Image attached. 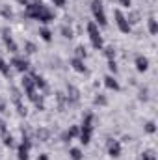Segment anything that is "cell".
I'll list each match as a JSON object with an SVG mask.
<instances>
[{"mask_svg":"<svg viewBox=\"0 0 158 160\" xmlns=\"http://www.w3.org/2000/svg\"><path fill=\"white\" fill-rule=\"evenodd\" d=\"M26 17L30 19H36V21H41V22H50L54 19V13L41 2V0H32L26 4Z\"/></svg>","mask_w":158,"mask_h":160,"instance_id":"6da1fadb","label":"cell"},{"mask_svg":"<svg viewBox=\"0 0 158 160\" xmlns=\"http://www.w3.org/2000/svg\"><path fill=\"white\" fill-rule=\"evenodd\" d=\"M87 34H89V39H91V45L93 48H102L104 41H102V36L99 32V24L95 21H89L87 22Z\"/></svg>","mask_w":158,"mask_h":160,"instance_id":"7a4b0ae2","label":"cell"},{"mask_svg":"<svg viewBox=\"0 0 158 160\" xmlns=\"http://www.w3.org/2000/svg\"><path fill=\"white\" fill-rule=\"evenodd\" d=\"M91 11H93V17H95V21H97V24H101V26H106V24H108L102 0H91Z\"/></svg>","mask_w":158,"mask_h":160,"instance_id":"3957f363","label":"cell"},{"mask_svg":"<svg viewBox=\"0 0 158 160\" xmlns=\"http://www.w3.org/2000/svg\"><path fill=\"white\" fill-rule=\"evenodd\" d=\"M30 147H32V142H30V138H28V134L22 130V142H21V145H19V160H28V153H30Z\"/></svg>","mask_w":158,"mask_h":160,"instance_id":"277c9868","label":"cell"},{"mask_svg":"<svg viewBox=\"0 0 158 160\" xmlns=\"http://www.w3.org/2000/svg\"><path fill=\"white\" fill-rule=\"evenodd\" d=\"M116 21H117V28L123 32V34H128V32H130V24H128L126 17H125L119 9H116Z\"/></svg>","mask_w":158,"mask_h":160,"instance_id":"5b68a950","label":"cell"},{"mask_svg":"<svg viewBox=\"0 0 158 160\" xmlns=\"http://www.w3.org/2000/svg\"><path fill=\"white\" fill-rule=\"evenodd\" d=\"M11 65L19 71V73H26L28 69H30V63H28V60L26 58H19V56H15L13 60H11Z\"/></svg>","mask_w":158,"mask_h":160,"instance_id":"8992f818","label":"cell"},{"mask_svg":"<svg viewBox=\"0 0 158 160\" xmlns=\"http://www.w3.org/2000/svg\"><path fill=\"white\" fill-rule=\"evenodd\" d=\"M80 101V91L75 86H67V102L69 104H77Z\"/></svg>","mask_w":158,"mask_h":160,"instance_id":"52a82bcc","label":"cell"},{"mask_svg":"<svg viewBox=\"0 0 158 160\" xmlns=\"http://www.w3.org/2000/svg\"><path fill=\"white\" fill-rule=\"evenodd\" d=\"M21 84H22V89L26 91V95L36 93V84H34V78L32 77H24V78L21 80Z\"/></svg>","mask_w":158,"mask_h":160,"instance_id":"ba28073f","label":"cell"},{"mask_svg":"<svg viewBox=\"0 0 158 160\" xmlns=\"http://www.w3.org/2000/svg\"><path fill=\"white\" fill-rule=\"evenodd\" d=\"M91 134H93V127H82L80 128V142L84 143V145H87L89 142H91Z\"/></svg>","mask_w":158,"mask_h":160,"instance_id":"9c48e42d","label":"cell"},{"mask_svg":"<svg viewBox=\"0 0 158 160\" xmlns=\"http://www.w3.org/2000/svg\"><path fill=\"white\" fill-rule=\"evenodd\" d=\"M108 155H110L112 158H117L119 155H121V145H119V142L108 140Z\"/></svg>","mask_w":158,"mask_h":160,"instance_id":"30bf717a","label":"cell"},{"mask_svg":"<svg viewBox=\"0 0 158 160\" xmlns=\"http://www.w3.org/2000/svg\"><path fill=\"white\" fill-rule=\"evenodd\" d=\"M2 34H4V36H2V39H4V43H6V47L9 48V52H13V54H15V52L19 50V48H17V43H15L13 38L7 34V30H2Z\"/></svg>","mask_w":158,"mask_h":160,"instance_id":"8fae6325","label":"cell"},{"mask_svg":"<svg viewBox=\"0 0 158 160\" xmlns=\"http://www.w3.org/2000/svg\"><path fill=\"white\" fill-rule=\"evenodd\" d=\"M78 134H80L78 127H71L69 130H65V132L62 134V140H63V142H71V140H73V138H77Z\"/></svg>","mask_w":158,"mask_h":160,"instance_id":"7c38bea8","label":"cell"},{"mask_svg":"<svg viewBox=\"0 0 158 160\" xmlns=\"http://www.w3.org/2000/svg\"><path fill=\"white\" fill-rule=\"evenodd\" d=\"M136 69H138L140 73L147 71V69H149V60H147L145 56H138V58H136Z\"/></svg>","mask_w":158,"mask_h":160,"instance_id":"4fadbf2b","label":"cell"},{"mask_svg":"<svg viewBox=\"0 0 158 160\" xmlns=\"http://www.w3.org/2000/svg\"><path fill=\"white\" fill-rule=\"evenodd\" d=\"M71 65H73V69H75L77 73H86V71H87L86 65H84V60H80V58H73V60H71Z\"/></svg>","mask_w":158,"mask_h":160,"instance_id":"5bb4252c","label":"cell"},{"mask_svg":"<svg viewBox=\"0 0 158 160\" xmlns=\"http://www.w3.org/2000/svg\"><path fill=\"white\" fill-rule=\"evenodd\" d=\"M104 86H106L108 89H114V91L119 89V82L114 78V77H104Z\"/></svg>","mask_w":158,"mask_h":160,"instance_id":"9a60e30c","label":"cell"},{"mask_svg":"<svg viewBox=\"0 0 158 160\" xmlns=\"http://www.w3.org/2000/svg\"><path fill=\"white\" fill-rule=\"evenodd\" d=\"M36 136H37V140H41V142H48L50 130H48V128H37V130H36Z\"/></svg>","mask_w":158,"mask_h":160,"instance_id":"2e32d148","label":"cell"},{"mask_svg":"<svg viewBox=\"0 0 158 160\" xmlns=\"http://www.w3.org/2000/svg\"><path fill=\"white\" fill-rule=\"evenodd\" d=\"M32 78H34V84H36L37 89H47V82H45L43 77H39V75H32Z\"/></svg>","mask_w":158,"mask_h":160,"instance_id":"e0dca14e","label":"cell"},{"mask_svg":"<svg viewBox=\"0 0 158 160\" xmlns=\"http://www.w3.org/2000/svg\"><path fill=\"white\" fill-rule=\"evenodd\" d=\"M39 36H41V39L47 41V43H50V41H52V32H50L48 28H41V30H39Z\"/></svg>","mask_w":158,"mask_h":160,"instance_id":"ac0fdd59","label":"cell"},{"mask_svg":"<svg viewBox=\"0 0 158 160\" xmlns=\"http://www.w3.org/2000/svg\"><path fill=\"white\" fill-rule=\"evenodd\" d=\"M149 32H151L153 36H156V34H158V22H156V19H155V17H151V19H149Z\"/></svg>","mask_w":158,"mask_h":160,"instance_id":"d6986e66","label":"cell"},{"mask_svg":"<svg viewBox=\"0 0 158 160\" xmlns=\"http://www.w3.org/2000/svg\"><path fill=\"white\" fill-rule=\"evenodd\" d=\"M0 73H2L4 77H9V75H11V71H9V65H7V63L2 60V58H0Z\"/></svg>","mask_w":158,"mask_h":160,"instance_id":"ffe728a7","label":"cell"},{"mask_svg":"<svg viewBox=\"0 0 158 160\" xmlns=\"http://www.w3.org/2000/svg\"><path fill=\"white\" fill-rule=\"evenodd\" d=\"M69 155H71V160H82V151L77 149V147H73Z\"/></svg>","mask_w":158,"mask_h":160,"instance_id":"44dd1931","label":"cell"},{"mask_svg":"<svg viewBox=\"0 0 158 160\" xmlns=\"http://www.w3.org/2000/svg\"><path fill=\"white\" fill-rule=\"evenodd\" d=\"M141 160H156L155 151H143L141 153Z\"/></svg>","mask_w":158,"mask_h":160,"instance_id":"7402d4cb","label":"cell"},{"mask_svg":"<svg viewBox=\"0 0 158 160\" xmlns=\"http://www.w3.org/2000/svg\"><path fill=\"white\" fill-rule=\"evenodd\" d=\"M24 50H26V54H34L36 52V45L32 41H26L24 43Z\"/></svg>","mask_w":158,"mask_h":160,"instance_id":"603a6c76","label":"cell"},{"mask_svg":"<svg viewBox=\"0 0 158 160\" xmlns=\"http://www.w3.org/2000/svg\"><path fill=\"white\" fill-rule=\"evenodd\" d=\"M104 56H106L108 60H114V56H116V48H114V47H106V48H104Z\"/></svg>","mask_w":158,"mask_h":160,"instance_id":"cb8c5ba5","label":"cell"},{"mask_svg":"<svg viewBox=\"0 0 158 160\" xmlns=\"http://www.w3.org/2000/svg\"><path fill=\"white\" fill-rule=\"evenodd\" d=\"M145 132H147V134H155V132H156V125H155V121H149V123L145 125Z\"/></svg>","mask_w":158,"mask_h":160,"instance_id":"d4e9b609","label":"cell"},{"mask_svg":"<svg viewBox=\"0 0 158 160\" xmlns=\"http://www.w3.org/2000/svg\"><path fill=\"white\" fill-rule=\"evenodd\" d=\"M4 145H6V147H13V145H15V142H13V136H11V134H6V136H4Z\"/></svg>","mask_w":158,"mask_h":160,"instance_id":"484cf974","label":"cell"},{"mask_svg":"<svg viewBox=\"0 0 158 160\" xmlns=\"http://www.w3.org/2000/svg\"><path fill=\"white\" fill-rule=\"evenodd\" d=\"M86 56H87V52H86V47H82V45H80V47H77V58L84 60Z\"/></svg>","mask_w":158,"mask_h":160,"instance_id":"4316f807","label":"cell"},{"mask_svg":"<svg viewBox=\"0 0 158 160\" xmlns=\"http://www.w3.org/2000/svg\"><path fill=\"white\" fill-rule=\"evenodd\" d=\"M15 106H17L19 116H26V106H22V102H21V101H17V102H15Z\"/></svg>","mask_w":158,"mask_h":160,"instance_id":"83f0119b","label":"cell"},{"mask_svg":"<svg viewBox=\"0 0 158 160\" xmlns=\"http://www.w3.org/2000/svg\"><path fill=\"white\" fill-rule=\"evenodd\" d=\"M2 15H4L6 19H11V17H13V11H11L7 6H2Z\"/></svg>","mask_w":158,"mask_h":160,"instance_id":"f1b7e54d","label":"cell"},{"mask_svg":"<svg viewBox=\"0 0 158 160\" xmlns=\"http://www.w3.org/2000/svg\"><path fill=\"white\" fill-rule=\"evenodd\" d=\"M106 102H108V101H106V97H104V95H97V97H95V104H99V106H104Z\"/></svg>","mask_w":158,"mask_h":160,"instance_id":"f546056e","label":"cell"},{"mask_svg":"<svg viewBox=\"0 0 158 160\" xmlns=\"http://www.w3.org/2000/svg\"><path fill=\"white\" fill-rule=\"evenodd\" d=\"M62 34H63V38H73V30L67 26H62Z\"/></svg>","mask_w":158,"mask_h":160,"instance_id":"4dcf8cb0","label":"cell"},{"mask_svg":"<svg viewBox=\"0 0 158 160\" xmlns=\"http://www.w3.org/2000/svg\"><path fill=\"white\" fill-rule=\"evenodd\" d=\"M108 69H110V71L116 75V73H117V63H116L114 60H108Z\"/></svg>","mask_w":158,"mask_h":160,"instance_id":"1f68e13d","label":"cell"},{"mask_svg":"<svg viewBox=\"0 0 158 160\" xmlns=\"http://www.w3.org/2000/svg\"><path fill=\"white\" fill-rule=\"evenodd\" d=\"M56 99H58L60 106H63V102H65V97H63V93H56Z\"/></svg>","mask_w":158,"mask_h":160,"instance_id":"d6a6232c","label":"cell"},{"mask_svg":"<svg viewBox=\"0 0 158 160\" xmlns=\"http://www.w3.org/2000/svg\"><path fill=\"white\" fill-rule=\"evenodd\" d=\"M119 4L125 6V8H130V6H132V0H119Z\"/></svg>","mask_w":158,"mask_h":160,"instance_id":"836d02e7","label":"cell"},{"mask_svg":"<svg viewBox=\"0 0 158 160\" xmlns=\"http://www.w3.org/2000/svg\"><path fill=\"white\" fill-rule=\"evenodd\" d=\"M54 2V6H58V8H63L65 6V0H52Z\"/></svg>","mask_w":158,"mask_h":160,"instance_id":"e575fe53","label":"cell"},{"mask_svg":"<svg viewBox=\"0 0 158 160\" xmlns=\"http://www.w3.org/2000/svg\"><path fill=\"white\" fill-rule=\"evenodd\" d=\"M0 132L6 134V123H4V121H0Z\"/></svg>","mask_w":158,"mask_h":160,"instance_id":"d590c367","label":"cell"},{"mask_svg":"<svg viewBox=\"0 0 158 160\" xmlns=\"http://www.w3.org/2000/svg\"><path fill=\"white\" fill-rule=\"evenodd\" d=\"M37 160H48V155H39V158Z\"/></svg>","mask_w":158,"mask_h":160,"instance_id":"8d00e7d4","label":"cell"},{"mask_svg":"<svg viewBox=\"0 0 158 160\" xmlns=\"http://www.w3.org/2000/svg\"><path fill=\"white\" fill-rule=\"evenodd\" d=\"M17 2H21L22 6H26V4H28V0H17Z\"/></svg>","mask_w":158,"mask_h":160,"instance_id":"74e56055","label":"cell"},{"mask_svg":"<svg viewBox=\"0 0 158 160\" xmlns=\"http://www.w3.org/2000/svg\"><path fill=\"white\" fill-rule=\"evenodd\" d=\"M4 108H6V106H4V102L0 101V112H4Z\"/></svg>","mask_w":158,"mask_h":160,"instance_id":"f35d334b","label":"cell"}]
</instances>
